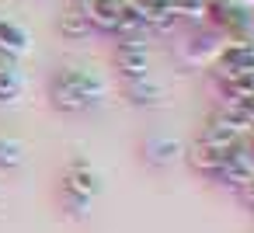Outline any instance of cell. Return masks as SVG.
Instances as JSON below:
<instances>
[{
    "instance_id": "6da1fadb",
    "label": "cell",
    "mask_w": 254,
    "mask_h": 233,
    "mask_svg": "<svg viewBox=\"0 0 254 233\" xmlns=\"http://www.w3.org/2000/svg\"><path fill=\"white\" fill-rule=\"evenodd\" d=\"M112 94V84L105 73L91 70V66H66L49 80V101L56 112L66 115H80L87 108L105 105Z\"/></svg>"
},
{
    "instance_id": "7a4b0ae2",
    "label": "cell",
    "mask_w": 254,
    "mask_h": 233,
    "mask_svg": "<svg viewBox=\"0 0 254 233\" xmlns=\"http://www.w3.org/2000/svg\"><path fill=\"white\" fill-rule=\"evenodd\" d=\"M223 42H226V35H223L219 28H212V25H195V28L188 32V42L181 46V59H185L188 66H195V70L212 66L216 56H219V49H223Z\"/></svg>"
},
{
    "instance_id": "3957f363",
    "label": "cell",
    "mask_w": 254,
    "mask_h": 233,
    "mask_svg": "<svg viewBox=\"0 0 254 233\" xmlns=\"http://www.w3.org/2000/svg\"><path fill=\"white\" fill-rule=\"evenodd\" d=\"M150 35H122L115 46V70L122 80L150 77Z\"/></svg>"
},
{
    "instance_id": "277c9868",
    "label": "cell",
    "mask_w": 254,
    "mask_h": 233,
    "mask_svg": "<svg viewBox=\"0 0 254 233\" xmlns=\"http://www.w3.org/2000/svg\"><path fill=\"white\" fill-rule=\"evenodd\" d=\"M63 188H70V191H77V195H87V198H98L101 188H105V181H101L98 167H94L87 157H73V160L66 164Z\"/></svg>"
},
{
    "instance_id": "5b68a950",
    "label": "cell",
    "mask_w": 254,
    "mask_h": 233,
    "mask_svg": "<svg viewBox=\"0 0 254 233\" xmlns=\"http://www.w3.org/2000/svg\"><path fill=\"white\" fill-rule=\"evenodd\" d=\"M80 7L91 21L94 32H108L115 35L119 32V21L126 14V0H80Z\"/></svg>"
},
{
    "instance_id": "8992f818",
    "label": "cell",
    "mask_w": 254,
    "mask_h": 233,
    "mask_svg": "<svg viewBox=\"0 0 254 233\" xmlns=\"http://www.w3.org/2000/svg\"><path fill=\"white\" fill-rule=\"evenodd\" d=\"M185 160L191 164V171L195 174H202V177H216V171L226 164V153L223 150H216V146H209V143H202V139H195L191 146H185Z\"/></svg>"
},
{
    "instance_id": "52a82bcc",
    "label": "cell",
    "mask_w": 254,
    "mask_h": 233,
    "mask_svg": "<svg viewBox=\"0 0 254 233\" xmlns=\"http://www.w3.org/2000/svg\"><path fill=\"white\" fill-rule=\"evenodd\" d=\"M0 49L14 59H25L32 53V32L14 18H0Z\"/></svg>"
},
{
    "instance_id": "ba28073f",
    "label": "cell",
    "mask_w": 254,
    "mask_h": 233,
    "mask_svg": "<svg viewBox=\"0 0 254 233\" xmlns=\"http://www.w3.org/2000/svg\"><path fill=\"white\" fill-rule=\"evenodd\" d=\"M126 101L136 108H160L167 101V91L153 77H139V80H126Z\"/></svg>"
},
{
    "instance_id": "9c48e42d",
    "label": "cell",
    "mask_w": 254,
    "mask_h": 233,
    "mask_svg": "<svg viewBox=\"0 0 254 233\" xmlns=\"http://www.w3.org/2000/svg\"><path fill=\"white\" fill-rule=\"evenodd\" d=\"M185 157V146L178 143V139H171V136H150L146 143H143V160L150 164V167H171V164H178Z\"/></svg>"
},
{
    "instance_id": "30bf717a",
    "label": "cell",
    "mask_w": 254,
    "mask_h": 233,
    "mask_svg": "<svg viewBox=\"0 0 254 233\" xmlns=\"http://www.w3.org/2000/svg\"><path fill=\"white\" fill-rule=\"evenodd\" d=\"M56 28H60V35H63V39H70V42H84V39H87V35L94 32L80 4L66 7V11L60 14V25H56Z\"/></svg>"
},
{
    "instance_id": "8fae6325",
    "label": "cell",
    "mask_w": 254,
    "mask_h": 233,
    "mask_svg": "<svg viewBox=\"0 0 254 233\" xmlns=\"http://www.w3.org/2000/svg\"><path fill=\"white\" fill-rule=\"evenodd\" d=\"M198 139H202V143H209V146H216V150H223V153H226V150H233V146H237V143H240V139H244V136H240V132H233V129H230V125H223V122H216V118H209V122H205V129H202V136H198Z\"/></svg>"
},
{
    "instance_id": "7c38bea8",
    "label": "cell",
    "mask_w": 254,
    "mask_h": 233,
    "mask_svg": "<svg viewBox=\"0 0 254 233\" xmlns=\"http://www.w3.org/2000/svg\"><path fill=\"white\" fill-rule=\"evenodd\" d=\"M25 98V73L11 70V73H0V108L18 105Z\"/></svg>"
},
{
    "instance_id": "4fadbf2b",
    "label": "cell",
    "mask_w": 254,
    "mask_h": 233,
    "mask_svg": "<svg viewBox=\"0 0 254 233\" xmlns=\"http://www.w3.org/2000/svg\"><path fill=\"white\" fill-rule=\"evenodd\" d=\"M21 164H25V143L14 139V136H0V167L14 171Z\"/></svg>"
},
{
    "instance_id": "5bb4252c",
    "label": "cell",
    "mask_w": 254,
    "mask_h": 233,
    "mask_svg": "<svg viewBox=\"0 0 254 233\" xmlns=\"http://www.w3.org/2000/svg\"><path fill=\"white\" fill-rule=\"evenodd\" d=\"M178 21H191V25H205V0H171Z\"/></svg>"
},
{
    "instance_id": "9a60e30c",
    "label": "cell",
    "mask_w": 254,
    "mask_h": 233,
    "mask_svg": "<svg viewBox=\"0 0 254 233\" xmlns=\"http://www.w3.org/2000/svg\"><path fill=\"white\" fill-rule=\"evenodd\" d=\"M60 198H63V209H66L73 219H87V216H91V202H94V198L77 195V191H70V188H60Z\"/></svg>"
},
{
    "instance_id": "2e32d148",
    "label": "cell",
    "mask_w": 254,
    "mask_h": 233,
    "mask_svg": "<svg viewBox=\"0 0 254 233\" xmlns=\"http://www.w3.org/2000/svg\"><path fill=\"white\" fill-rule=\"evenodd\" d=\"M11 70H21V66H18V59H14V56H7L4 49H0V73H11Z\"/></svg>"
},
{
    "instance_id": "e0dca14e",
    "label": "cell",
    "mask_w": 254,
    "mask_h": 233,
    "mask_svg": "<svg viewBox=\"0 0 254 233\" xmlns=\"http://www.w3.org/2000/svg\"><path fill=\"white\" fill-rule=\"evenodd\" d=\"M237 105H240V108H244V115H247V118L254 122V94H247V98H240Z\"/></svg>"
},
{
    "instance_id": "ac0fdd59",
    "label": "cell",
    "mask_w": 254,
    "mask_h": 233,
    "mask_svg": "<svg viewBox=\"0 0 254 233\" xmlns=\"http://www.w3.org/2000/svg\"><path fill=\"white\" fill-rule=\"evenodd\" d=\"M240 198H244V202H247V205L254 209V181H251V184H247V188L240 191Z\"/></svg>"
},
{
    "instance_id": "d6986e66",
    "label": "cell",
    "mask_w": 254,
    "mask_h": 233,
    "mask_svg": "<svg viewBox=\"0 0 254 233\" xmlns=\"http://www.w3.org/2000/svg\"><path fill=\"white\" fill-rule=\"evenodd\" d=\"M244 139H251V143H254V122H251V129H247V136H244Z\"/></svg>"
},
{
    "instance_id": "ffe728a7",
    "label": "cell",
    "mask_w": 254,
    "mask_h": 233,
    "mask_svg": "<svg viewBox=\"0 0 254 233\" xmlns=\"http://www.w3.org/2000/svg\"><path fill=\"white\" fill-rule=\"evenodd\" d=\"M240 4H244V7H251V11H254V0H240Z\"/></svg>"
},
{
    "instance_id": "44dd1931",
    "label": "cell",
    "mask_w": 254,
    "mask_h": 233,
    "mask_svg": "<svg viewBox=\"0 0 254 233\" xmlns=\"http://www.w3.org/2000/svg\"><path fill=\"white\" fill-rule=\"evenodd\" d=\"M247 146H251V157H254V143H251V139H247Z\"/></svg>"
},
{
    "instance_id": "7402d4cb",
    "label": "cell",
    "mask_w": 254,
    "mask_h": 233,
    "mask_svg": "<svg viewBox=\"0 0 254 233\" xmlns=\"http://www.w3.org/2000/svg\"><path fill=\"white\" fill-rule=\"evenodd\" d=\"M205 4H209V0H205Z\"/></svg>"
}]
</instances>
